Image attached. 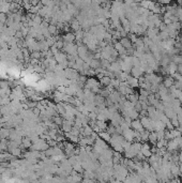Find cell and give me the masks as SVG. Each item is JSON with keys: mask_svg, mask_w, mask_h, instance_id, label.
<instances>
[{"mask_svg": "<svg viewBox=\"0 0 182 183\" xmlns=\"http://www.w3.org/2000/svg\"><path fill=\"white\" fill-rule=\"evenodd\" d=\"M127 83L129 84V86L131 87V88H136V87H139V83H138V79L137 78H135V77H133V76H130L127 77Z\"/></svg>", "mask_w": 182, "mask_h": 183, "instance_id": "cell-7", "label": "cell"}, {"mask_svg": "<svg viewBox=\"0 0 182 183\" xmlns=\"http://www.w3.org/2000/svg\"><path fill=\"white\" fill-rule=\"evenodd\" d=\"M21 147L23 148H31L32 147V141H31V139H30L29 137H25V138H23L21 139Z\"/></svg>", "mask_w": 182, "mask_h": 183, "instance_id": "cell-12", "label": "cell"}, {"mask_svg": "<svg viewBox=\"0 0 182 183\" xmlns=\"http://www.w3.org/2000/svg\"><path fill=\"white\" fill-rule=\"evenodd\" d=\"M62 40H63L64 44H73V42L75 41V34L68 32L62 37Z\"/></svg>", "mask_w": 182, "mask_h": 183, "instance_id": "cell-4", "label": "cell"}, {"mask_svg": "<svg viewBox=\"0 0 182 183\" xmlns=\"http://www.w3.org/2000/svg\"><path fill=\"white\" fill-rule=\"evenodd\" d=\"M119 42H120V44H121V45H122L123 47H124V48H125V49H131V48H133V44H132V42L131 41H130V39L127 38H122V39H120V41H119Z\"/></svg>", "mask_w": 182, "mask_h": 183, "instance_id": "cell-5", "label": "cell"}, {"mask_svg": "<svg viewBox=\"0 0 182 183\" xmlns=\"http://www.w3.org/2000/svg\"><path fill=\"white\" fill-rule=\"evenodd\" d=\"M122 136L127 141L132 142V141L134 140V138H135V131H133L132 128L125 130V131H123L122 132Z\"/></svg>", "mask_w": 182, "mask_h": 183, "instance_id": "cell-2", "label": "cell"}, {"mask_svg": "<svg viewBox=\"0 0 182 183\" xmlns=\"http://www.w3.org/2000/svg\"><path fill=\"white\" fill-rule=\"evenodd\" d=\"M97 135H99V137H100L101 139H103L104 141H110V139H111V135H110L107 131H105V132H100Z\"/></svg>", "mask_w": 182, "mask_h": 183, "instance_id": "cell-14", "label": "cell"}, {"mask_svg": "<svg viewBox=\"0 0 182 183\" xmlns=\"http://www.w3.org/2000/svg\"><path fill=\"white\" fill-rule=\"evenodd\" d=\"M71 28H72L75 32H77V31H79V30H81V23L77 21L76 18L75 19H73L72 21H71Z\"/></svg>", "mask_w": 182, "mask_h": 183, "instance_id": "cell-13", "label": "cell"}, {"mask_svg": "<svg viewBox=\"0 0 182 183\" xmlns=\"http://www.w3.org/2000/svg\"><path fill=\"white\" fill-rule=\"evenodd\" d=\"M157 141L159 140H162V139H164V137H165V130H162V131H157Z\"/></svg>", "mask_w": 182, "mask_h": 183, "instance_id": "cell-20", "label": "cell"}, {"mask_svg": "<svg viewBox=\"0 0 182 183\" xmlns=\"http://www.w3.org/2000/svg\"><path fill=\"white\" fill-rule=\"evenodd\" d=\"M174 85H175V79L171 76L166 77L165 79L163 81V86L165 87L166 89H169V88H171Z\"/></svg>", "mask_w": 182, "mask_h": 183, "instance_id": "cell-8", "label": "cell"}, {"mask_svg": "<svg viewBox=\"0 0 182 183\" xmlns=\"http://www.w3.org/2000/svg\"><path fill=\"white\" fill-rule=\"evenodd\" d=\"M167 147V149L169 150V151H174V150H177L178 149V142L176 141V139H173V140H169L168 141V144L166 145Z\"/></svg>", "mask_w": 182, "mask_h": 183, "instance_id": "cell-11", "label": "cell"}, {"mask_svg": "<svg viewBox=\"0 0 182 183\" xmlns=\"http://www.w3.org/2000/svg\"><path fill=\"white\" fill-rule=\"evenodd\" d=\"M0 51H1V47H0Z\"/></svg>", "mask_w": 182, "mask_h": 183, "instance_id": "cell-23", "label": "cell"}, {"mask_svg": "<svg viewBox=\"0 0 182 183\" xmlns=\"http://www.w3.org/2000/svg\"><path fill=\"white\" fill-rule=\"evenodd\" d=\"M21 152V148H15V149H13L12 151H11V153H12L13 155H19Z\"/></svg>", "mask_w": 182, "mask_h": 183, "instance_id": "cell-22", "label": "cell"}, {"mask_svg": "<svg viewBox=\"0 0 182 183\" xmlns=\"http://www.w3.org/2000/svg\"><path fill=\"white\" fill-rule=\"evenodd\" d=\"M149 134H150V132L146 131V130H145L143 133H140V141H147V140H149Z\"/></svg>", "mask_w": 182, "mask_h": 183, "instance_id": "cell-17", "label": "cell"}, {"mask_svg": "<svg viewBox=\"0 0 182 183\" xmlns=\"http://www.w3.org/2000/svg\"><path fill=\"white\" fill-rule=\"evenodd\" d=\"M41 57H42V53L41 51H32V53H30V58L31 59L39 60Z\"/></svg>", "mask_w": 182, "mask_h": 183, "instance_id": "cell-16", "label": "cell"}, {"mask_svg": "<svg viewBox=\"0 0 182 183\" xmlns=\"http://www.w3.org/2000/svg\"><path fill=\"white\" fill-rule=\"evenodd\" d=\"M170 122H171V124H173V126H174L175 128H179V121H178V118H177V116L176 117H174L173 119H170Z\"/></svg>", "mask_w": 182, "mask_h": 183, "instance_id": "cell-21", "label": "cell"}, {"mask_svg": "<svg viewBox=\"0 0 182 183\" xmlns=\"http://www.w3.org/2000/svg\"><path fill=\"white\" fill-rule=\"evenodd\" d=\"M131 76H133V77H135V78H139L140 76H143V71H141V69H140V67L139 68H132V70H131Z\"/></svg>", "mask_w": 182, "mask_h": 183, "instance_id": "cell-9", "label": "cell"}, {"mask_svg": "<svg viewBox=\"0 0 182 183\" xmlns=\"http://www.w3.org/2000/svg\"><path fill=\"white\" fill-rule=\"evenodd\" d=\"M77 49H78V46L77 44H64L63 51L71 56H76L77 55Z\"/></svg>", "mask_w": 182, "mask_h": 183, "instance_id": "cell-1", "label": "cell"}, {"mask_svg": "<svg viewBox=\"0 0 182 183\" xmlns=\"http://www.w3.org/2000/svg\"><path fill=\"white\" fill-rule=\"evenodd\" d=\"M54 58H55L56 62L57 63H61V62H64V61H67V55L63 54V53H58L56 56H54Z\"/></svg>", "mask_w": 182, "mask_h": 183, "instance_id": "cell-10", "label": "cell"}, {"mask_svg": "<svg viewBox=\"0 0 182 183\" xmlns=\"http://www.w3.org/2000/svg\"><path fill=\"white\" fill-rule=\"evenodd\" d=\"M48 31H49L51 35H53V34H57L58 33V28H57V26L49 25L48 26Z\"/></svg>", "mask_w": 182, "mask_h": 183, "instance_id": "cell-19", "label": "cell"}, {"mask_svg": "<svg viewBox=\"0 0 182 183\" xmlns=\"http://www.w3.org/2000/svg\"><path fill=\"white\" fill-rule=\"evenodd\" d=\"M110 81H111V78L110 77H108V76H104L103 78H101L100 79V85H103V86H105V88L106 87H108V86L110 85Z\"/></svg>", "mask_w": 182, "mask_h": 183, "instance_id": "cell-15", "label": "cell"}, {"mask_svg": "<svg viewBox=\"0 0 182 183\" xmlns=\"http://www.w3.org/2000/svg\"><path fill=\"white\" fill-rule=\"evenodd\" d=\"M149 140L151 141V144L155 145L157 141V133L155 132H151L149 134Z\"/></svg>", "mask_w": 182, "mask_h": 183, "instance_id": "cell-18", "label": "cell"}, {"mask_svg": "<svg viewBox=\"0 0 182 183\" xmlns=\"http://www.w3.org/2000/svg\"><path fill=\"white\" fill-rule=\"evenodd\" d=\"M131 128L133 131H135V132H138V133H143L145 131L144 126H143V124L140 122V120H133L131 122Z\"/></svg>", "mask_w": 182, "mask_h": 183, "instance_id": "cell-3", "label": "cell"}, {"mask_svg": "<svg viewBox=\"0 0 182 183\" xmlns=\"http://www.w3.org/2000/svg\"><path fill=\"white\" fill-rule=\"evenodd\" d=\"M114 48L117 51V53L120 55H127V49L124 48V47L120 44V42H117V41H115V44H114Z\"/></svg>", "mask_w": 182, "mask_h": 183, "instance_id": "cell-6", "label": "cell"}]
</instances>
